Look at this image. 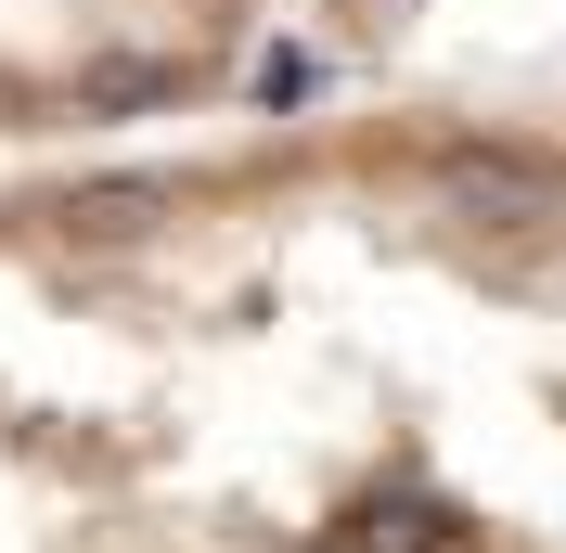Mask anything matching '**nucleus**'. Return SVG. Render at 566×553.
I'll list each match as a JSON object with an SVG mask.
<instances>
[{
    "mask_svg": "<svg viewBox=\"0 0 566 553\" xmlns=\"http://www.w3.org/2000/svg\"><path fill=\"white\" fill-rule=\"evenodd\" d=\"M0 553H566V129L360 104L13 168Z\"/></svg>",
    "mask_w": 566,
    "mask_h": 553,
    "instance_id": "1",
    "label": "nucleus"
},
{
    "mask_svg": "<svg viewBox=\"0 0 566 553\" xmlns=\"http://www.w3.org/2000/svg\"><path fill=\"white\" fill-rule=\"evenodd\" d=\"M52 13H65V0H0V77L27 65L39 39H52Z\"/></svg>",
    "mask_w": 566,
    "mask_h": 553,
    "instance_id": "2",
    "label": "nucleus"
}]
</instances>
